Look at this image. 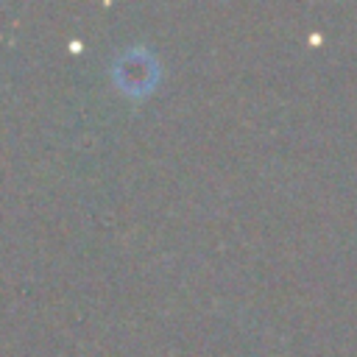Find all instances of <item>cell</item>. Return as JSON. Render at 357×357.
<instances>
[{
  "mask_svg": "<svg viewBox=\"0 0 357 357\" xmlns=\"http://www.w3.org/2000/svg\"><path fill=\"white\" fill-rule=\"evenodd\" d=\"M114 75H117V84H120L126 92L142 95V92H148V89L153 86L159 70H156V61H153V59H148L142 50H137V53H128L126 59L117 61Z\"/></svg>",
  "mask_w": 357,
  "mask_h": 357,
  "instance_id": "obj_1",
  "label": "cell"
}]
</instances>
